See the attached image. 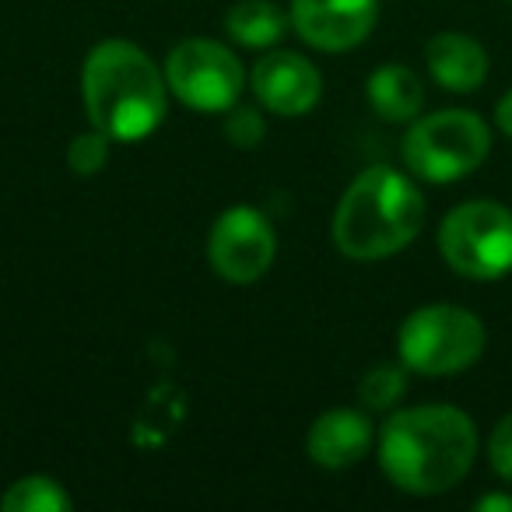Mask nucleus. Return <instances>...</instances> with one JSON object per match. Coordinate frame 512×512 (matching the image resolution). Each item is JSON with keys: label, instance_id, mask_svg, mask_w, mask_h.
<instances>
[{"label": "nucleus", "instance_id": "1", "mask_svg": "<svg viewBox=\"0 0 512 512\" xmlns=\"http://www.w3.org/2000/svg\"><path fill=\"white\" fill-rule=\"evenodd\" d=\"M481 435L467 411L453 404H418L390 411L376 435L379 467L404 495L432 498L453 491L470 474Z\"/></svg>", "mask_w": 512, "mask_h": 512}, {"label": "nucleus", "instance_id": "2", "mask_svg": "<svg viewBox=\"0 0 512 512\" xmlns=\"http://www.w3.org/2000/svg\"><path fill=\"white\" fill-rule=\"evenodd\" d=\"M165 71L130 39H106L81 67V102L113 141H144L165 120Z\"/></svg>", "mask_w": 512, "mask_h": 512}, {"label": "nucleus", "instance_id": "3", "mask_svg": "<svg viewBox=\"0 0 512 512\" xmlns=\"http://www.w3.org/2000/svg\"><path fill=\"white\" fill-rule=\"evenodd\" d=\"M425 225V197L418 183L390 165H369L344 190L334 211V246L348 260L376 264L397 256Z\"/></svg>", "mask_w": 512, "mask_h": 512}, {"label": "nucleus", "instance_id": "4", "mask_svg": "<svg viewBox=\"0 0 512 512\" xmlns=\"http://www.w3.org/2000/svg\"><path fill=\"white\" fill-rule=\"evenodd\" d=\"M404 165L432 186H449L474 176L491 155V127L474 109H439L407 123Z\"/></svg>", "mask_w": 512, "mask_h": 512}, {"label": "nucleus", "instance_id": "5", "mask_svg": "<svg viewBox=\"0 0 512 512\" xmlns=\"http://www.w3.org/2000/svg\"><path fill=\"white\" fill-rule=\"evenodd\" d=\"M484 348H488V330L481 316L453 302H432V306L414 309L397 330L400 362L407 365V372L428 379L460 376L481 362Z\"/></svg>", "mask_w": 512, "mask_h": 512}, {"label": "nucleus", "instance_id": "6", "mask_svg": "<svg viewBox=\"0 0 512 512\" xmlns=\"http://www.w3.org/2000/svg\"><path fill=\"white\" fill-rule=\"evenodd\" d=\"M439 253L467 281H498L512 271V211L498 200H463L442 218Z\"/></svg>", "mask_w": 512, "mask_h": 512}, {"label": "nucleus", "instance_id": "7", "mask_svg": "<svg viewBox=\"0 0 512 512\" xmlns=\"http://www.w3.org/2000/svg\"><path fill=\"white\" fill-rule=\"evenodd\" d=\"M165 81L183 106L197 113H228L246 88V67L218 39L190 36L172 46Z\"/></svg>", "mask_w": 512, "mask_h": 512}, {"label": "nucleus", "instance_id": "8", "mask_svg": "<svg viewBox=\"0 0 512 512\" xmlns=\"http://www.w3.org/2000/svg\"><path fill=\"white\" fill-rule=\"evenodd\" d=\"M278 232L264 211L235 204L221 211L207 235V260L211 271L228 285H253L274 267Z\"/></svg>", "mask_w": 512, "mask_h": 512}, {"label": "nucleus", "instance_id": "9", "mask_svg": "<svg viewBox=\"0 0 512 512\" xmlns=\"http://www.w3.org/2000/svg\"><path fill=\"white\" fill-rule=\"evenodd\" d=\"M292 29L320 53H348L372 36L379 0H292Z\"/></svg>", "mask_w": 512, "mask_h": 512}, {"label": "nucleus", "instance_id": "10", "mask_svg": "<svg viewBox=\"0 0 512 512\" xmlns=\"http://www.w3.org/2000/svg\"><path fill=\"white\" fill-rule=\"evenodd\" d=\"M249 88L260 99V106L271 109L274 116L295 120V116H306L309 109H316L323 95V74L302 53L274 50L256 60L253 74H249Z\"/></svg>", "mask_w": 512, "mask_h": 512}, {"label": "nucleus", "instance_id": "11", "mask_svg": "<svg viewBox=\"0 0 512 512\" xmlns=\"http://www.w3.org/2000/svg\"><path fill=\"white\" fill-rule=\"evenodd\" d=\"M372 446H376V428H372L369 414L355 411V407L323 411L306 435L309 460L323 470L355 467V463H362L369 456Z\"/></svg>", "mask_w": 512, "mask_h": 512}, {"label": "nucleus", "instance_id": "12", "mask_svg": "<svg viewBox=\"0 0 512 512\" xmlns=\"http://www.w3.org/2000/svg\"><path fill=\"white\" fill-rule=\"evenodd\" d=\"M428 74L439 88L453 95H474L488 81V50L467 32H439L425 46Z\"/></svg>", "mask_w": 512, "mask_h": 512}, {"label": "nucleus", "instance_id": "13", "mask_svg": "<svg viewBox=\"0 0 512 512\" xmlns=\"http://www.w3.org/2000/svg\"><path fill=\"white\" fill-rule=\"evenodd\" d=\"M365 95H369L372 113H376L379 120H386V123L418 120L421 106H425V85H421V78L407 64L376 67V71L369 74Z\"/></svg>", "mask_w": 512, "mask_h": 512}, {"label": "nucleus", "instance_id": "14", "mask_svg": "<svg viewBox=\"0 0 512 512\" xmlns=\"http://www.w3.org/2000/svg\"><path fill=\"white\" fill-rule=\"evenodd\" d=\"M292 29V15L274 4V0H235L225 15V32L232 43L246 50H271Z\"/></svg>", "mask_w": 512, "mask_h": 512}, {"label": "nucleus", "instance_id": "15", "mask_svg": "<svg viewBox=\"0 0 512 512\" xmlns=\"http://www.w3.org/2000/svg\"><path fill=\"white\" fill-rule=\"evenodd\" d=\"M71 495L57 477L29 474L18 477L4 495H0V509L4 512H71Z\"/></svg>", "mask_w": 512, "mask_h": 512}, {"label": "nucleus", "instance_id": "16", "mask_svg": "<svg viewBox=\"0 0 512 512\" xmlns=\"http://www.w3.org/2000/svg\"><path fill=\"white\" fill-rule=\"evenodd\" d=\"M407 393V365L379 362L358 383V397L369 411H393Z\"/></svg>", "mask_w": 512, "mask_h": 512}, {"label": "nucleus", "instance_id": "17", "mask_svg": "<svg viewBox=\"0 0 512 512\" xmlns=\"http://www.w3.org/2000/svg\"><path fill=\"white\" fill-rule=\"evenodd\" d=\"M109 148H113V137L102 134L99 127H92L88 134H78L71 141V148H67V169L81 179L99 176L109 162Z\"/></svg>", "mask_w": 512, "mask_h": 512}, {"label": "nucleus", "instance_id": "18", "mask_svg": "<svg viewBox=\"0 0 512 512\" xmlns=\"http://www.w3.org/2000/svg\"><path fill=\"white\" fill-rule=\"evenodd\" d=\"M225 137L232 141V148H239V151L260 148V144H264V137H267L264 116L256 113V109L232 106V109H228V120H225Z\"/></svg>", "mask_w": 512, "mask_h": 512}, {"label": "nucleus", "instance_id": "19", "mask_svg": "<svg viewBox=\"0 0 512 512\" xmlns=\"http://www.w3.org/2000/svg\"><path fill=\"white\" fill-rule=\"evenodd\" d=\"M488 463L502 481L512 484V411L498 418L488 435Z\"/></svg>", "mask_w": 512, "mask_h": 512}, {"label": "nucleus", "instance_id": "20", "mask_svg": "<svg viewBox=\"0 0 512 512\" xmlns=\"http://www.w3.org/2000/svg\"><path fill=\"white\" fill-rule=\"evenodd\" d=\"M495 127L512 141V88L495 102Z\"/></svg>", "mask_w": 512, "mask_h": 512}, {"label": "nucleus", "instance_id": "21", "mask_svg": "<svg viewBox=\"0 0 512 512\" xmlns=\"http://www.w3.org/2000/svg\"><path fill=\"white\" fill-rule=\"evenodd\" d=\"M477 512H512V495H498V491H491V495H481L474 502Z\"/></svg>", "mask_w": 512, "mask_h": 512}, {"label": "nucleus", "instance_id": "22", "mask_svg": "<svg viewBox=\"0 0 512 512\" xmlns=\"http://www.w3.org/2000/svg\"><path fill=\"white\" fill-rule=\"evenodd\" d=\"M509 4H512V0H509Z\"/></svg>", "mask_w": 512, "mask_h": 512}]
</instances>
